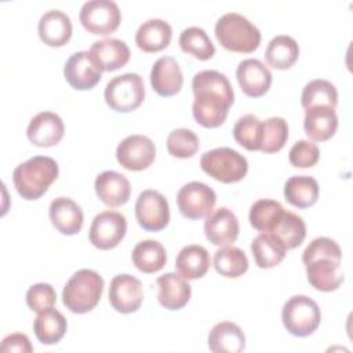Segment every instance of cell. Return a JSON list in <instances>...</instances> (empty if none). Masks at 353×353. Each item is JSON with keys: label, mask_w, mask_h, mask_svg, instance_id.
<instances>
[{"label": "cell", "mask_w": 353, "mask_h": 353, "mask_svg": "<svg viewBox=\"0 0 353 353\" xmlns=\"http://www.w3.org/2000/svg\"><path fill=\"white\" fill-rule=\"evenodd\" d=\"M192 90L194 101L192 113L194 120L205 128H216L228 117L234 102V92L229 79L218 70H201L193 76Z\"/></svg>", "instance_id": "6da1fadb"}, {"label": "cell", "mask_w": 353, "mask_h": 353, "mask_svg": "<svg viewBox=\"0 0 353 353\" xmlns=\"http://www.w3.org/2000/svg\"><path fill=\"white\" fill-rule=\"evenodd\" d=\"M342 251L338 243L330 237H316L302 252L309 284L323 292H331L343 283L341 268Z\"/></svg>", "instance_id": "7a4b0ae2"}, {"label": "cell", "mask_w": 353, "mask_h": 353, "mask_svg": "<svg viewBox=\"0 0 353 353\" xmlns=\"http://www.w3.org/2000/svg\"><path fill=\"white\" fill-rule=\"evenodd\" d=\"M58 163L48 156H33L15 167L12 182L25 200L40 199L58 178Z\"/></svg>", "instance_id": "3957f363"}, {"label": "cell", "mask_w": 353, "mask_h": 353, "mask_svg": "<svg viewBox=\"0 0 353 353\" xmlns=\"http://www.w3.org/2000/svg\"><path fill=\"white\" fill-rule=\"evenodd\" d=\"M215 37L223 48L241 54L255 51L261 43L259 29L239 12H226L216 21Z\"/></svg>", "instance_id": "277c9868"}, {"label": "cell", "mask_w": 353, "mask_h": 353, "mask_svg": "<svg viewBox=\"0 0 353 353\" xmlns=\"http://www.w3.org/2000/svg\"><path fill=\"white\" fill-rule=\"evenodd\" d=\"M103 292V279L91 269L77 270L65 284L62 302L72 313L83 314L91 312Z\"/></svg>", "instance_id": "5b68a950"}, {"label": "cell", "mask_w": 353, "mask_h": 353, "mask_svg": "<svg viewBox=\"0 0 353 353\" xmlns=\"http://www.w3.org/2000/svg\"><path fill=\"white\" fill-rule=\"evenodd\" d=\"M200 165L207 175L223 183L239 182L248 171L247 159L232 148H216L205 152L200 159Z\"/></svg>", "instance_id": "8992f818"}, {"label": "cell", "mask_w": 353, "mask_h": 353, "mask_svg": "<svg viewBox=\"0 0 353 353\" xmlns=\"http://www.w3.org/2000/svg\"><path fill=\"white\" fill-rule=\"evenodd\" d=\"M281 320L285 330L294 336L312 335L321 321L319 305L306 295H294L283 306Z\"/></svg>", "instance_id": "52a82bcc"}, {"label": "cell", "mask_w": 353, "mask_h": 353, "mask_svg": "<svg viewBox=\"0 0 353 353\" xmlns=\"http://www.w3.org/2000/svg\"><path fill=\"white\" fill-rule=\"evenodd\" d=\"M103 95L110 109L128 113L142 105L145 99V84L138 73H124L108 81Z\"/></svg>", "instance_id": "ba28073f"}, {"label": "cell", "mask_w": 353, "mask_h": 353, "mask_svg": "<svg viewBox=\"0 0 353 353\" xmlns=\"http://www.w3.org/2000/svg\"><path fill=\"white\" fill-rule=\"evenodd\" d=\"M79 18L90 33L108 36L119 28L121 12L113 0H90L81 6Z\"/></svg>", "instance_id": "9c48e42d"}, {"label": "cell", "mask_w": 353, "mask_h": 353, "mask_svg": "<svg viewBox=\"0 0 353 353\" xmlns=\"http://www.w3.org/2000/svg\"><path fill=\"white\" fill-rule=\"evenodd\" d=\"M216 194L204 182L192 181L183 185L176 194V204L181 214L188 219H200L212 212Z\"/></svg>", "instance_id": "30bf717a"}, {"label": "cell", "mask_w": 353, "mask_h": 353, "mask_svg": "<svg viewBox=\"0 0 353 353\" xmlns=\"http://www.w3.org/2000/svg\"><path fill=\"white\" fill-rule=\"evenodd\" d=\"M135 216L139 226L148 232H160L170 222V205L157 190H143L135 203Z\"/></svg>", "instance_id": "8fae6325"}, {"label": "cell", "mask_w": 353, "mask_h": 353, "mask_svg": "<svg viewBox=\"0 0 353 353\" xmlns=\"http://www.w3.org/2000/svg\"><path fill=\"white\" fill-rule=\"evenodd\" d=\"M127 232V221L121 212L102 211L92 219L88 239L99 250H112L119 245Z\"/></svg>", "instance_id": "7c38bea8"}, {"label": "cell", "mask_w": 353, "mask_h": 353, "mask_svg": "<svg viewBox=\"0 0 353 353\" xmlns=\"http://www.w3.org/2000/svg\"><path fill=\"white\" fill-rule=\"evenodd\" d=\"M116 157L119 164L125 170L142 171L154 161L156 148L150 138L134 134L117 145Z\"/></svg>", "instance_id": "4fadbf2b"}, {"label": "cell", "mask_w": 353, "mask_h": 353, "mask_svg": "<svg viewBox=\"0 0 353 353\" xmlns=\"http://www.w3.org/2000/svg\"><path fill=\"white\" fill-rule=\"evenodd\" d=\"M63 76L72 88L84 91L94 88L99 83L102 70L88 51H79L72 54L66 61Z\"/></svg>", "instance_id": "5bb4252c"}, {"label": "cell", "mask_w": 353, "mask_h": 353, "mask_svg": "<svg viewBox=\"0 0 353 353\" xmlns=\"http://www.w3.org/2000/svg\"><path fill=\"white\" fill-rule=\"evenodd\" d=\"M143 301L142 283L131 274H117L109 287V302L119 313L137 312Z\"/></svg>", "instance_id": "9a60e30c"}, {"label": "cell", "mask_w": 353, "mask_h": 353, "mask_svg": "<svg viewBox=\"0 0 353 353\" xmlns=\"http://www.w3.org/2000/svg\"><path fill=\"white\" fill-rule=\"evenodd\" d=\"M239 219L234 212L226 207H219L207 215L204 233L210 243L219 247L230 245L239 236Z\"/></svg>", "instance_id": "2e32d148"}, {"label": "cell", "mask_w": 353, "mask_h": 353, "mask_svg": "<svg viewBox=\"0 0 353 353\" xmlns=\"http://www.w3.org/2000/svg\"><path fill=\"white\" fill-rule=\"evenodd\" d=\"M236 77L241 91L251 98L265 95L272 84L270 70L256 58L241 61L236 69Z\"/></svg>", "instance_id": "e0dca14e"}, {"label": "cell", "mask_w": 353, "mask_h": 353, "mask_svg": "<svg viewBox=\"0 0 353 353\" xmlns=\"http://www.w3.org/2000/svg\"><path fill=\"white\" fill-rule=\"evenodd\" d=\"M65 132L62 119L54 112H40L26 128V135L30 143L39 148H50L59 143Z\"/></svg>", "instance_id": "ac0fdd59"}, {"label": "cell", "mask_w": 353, "mask_h": 353, "mask_svg": "<svg viewBox=\"0 0 353 353\" xmlns=\"http://www.w3.org/2000/svg\"><path fill=\"white\" fill-rule=\"evenodd\" d=\"M98 199L108 207H120L125 204L131 194V185L125 175L108 170L101 172L94 182Z\"/></svg>", "instance_id": "d6986e66"}, {"label": "cell", "mask_w": 353, "mask_h": 353, "mask_svg": "<svg viewBox=\"0 0 353 353\" xmlns=\"http://www.w3.org/2000/svg\"><path fill=\"white\" fill-rule=\"evenodd\" d=\"M152 88L160 97L176 95L183 84V74L172 57L159 58L150 70Z\"/></svg>", "instance_id": "ffe728a7"}, {"label": "cell", "mask_w": 353, "mask_h": 353, "mask_svg": "<svg viewBox=\"0 0 353 353\" xmlns=\"http://www.w3.org/2000/svg\"><path fill=\"white\" fill-rule=\"evenodd\" d=\"M88 52L102 72H114L130 61L128 46L114 37L94 41Z\"/></svg>", "instance_id": "44dd1931"}, {"label": "cell", "mask_w": 353, "mask_h": 353, "mask_svg": "<svg viewBox=\"0 0 353 353\" xmlns=\"http://www.w3.org/2000/svg\"><path fill=\"white\" fill-rule=\"evenodd\" d=\"M72 21L69 15L61 10H50L44 12L37 25L40 40L50 47L65 46L72 36Z\"/></svg>", "instance_id": "7402d4cb"}, {"label": "cell", "mask_w": 353, "mask_h": 353, "mask_svg": "<svg viewBox=\"0 0 353 353\" xmlns=\"http://www.w3.org/2000/svg\"><path fill=\"white\" fill-rule=\"evenodd\" d=\"M48 215L54 228L62 234L73 236L83 228L84 214L80 205L69 197H57L52 200Z\"/></svg>", "instance_id": "603a6c76"}, {"label": "cell", "mask_w": 353, "mask_h": 353, "mask_svg": "<svg viewBox=\"0 0 353 353\" xmlns=\"http://www.w3.org/2000/svg\"><path fill=\"white\" fill-rule=\"evenodd\" d=\"M159 287V303L168 310L182 309L190 299L192 287L179 273H165L156 280Z\"/></svg>", "instance_id": "cb8c5ba5"}, {"label": "cell", "mask_w": 353, "mask_h": 353, "mask_svg": "<svg viewBox=\"0 0 353 353\" xmlns=\"http://www.w3.org/2000/svg\"><path fill=\"white\" fill-rule=\"evenodd\" d=\"M306 135L316 142H323L334 137L338 128V116L330 106H313L306 109L303 119Z\"/></svg>", "instance_id": "d4e9b609"}, {"label": "cell", "mask_w": 353, "mask_h": 353, "mask_svg": "<svg viewBox=\"0 0 353 353\" xmlns=\"http://www.w3.org/2000/svg\"><path fill=\"white\" fill-rule=\"evenodd\" d=\"M171 37V25L164 19L152 18L138 28L135 33V43L145 52H157L168 47Z\"/></svg>", "instance_id": "484cf974"}, {"label": "cell", "mask_w": 353, "mask_h": 353, "mask_svg": "<svg viewBox=\"0 0 353 353\" xmlns=\"http://www.w3.org/2000/svg\"><path fill=\"white\" fill-rule=\"evenodd\" d=\"M208 347L214 353H240L245 347V335L237 324L222 321L211 328Z\"/></svg>", "instance_id": "4316f807"}, {"label": "cell", "mask_w": 353, "mask_h": 353, "mask_svg": "<svg viewBox=\"0 0 353 353\" xmlns=\"http://www.w3.org/2000/svg\"><path fill=\"white\" fill-rule=\"evenodd\" d=\"M210 254L208 251L199 244H190L183 247L175 259L176 272L188 279L196 280L203 277L210 269Z\"/></svg>", "instance_id": "83f0119b"}, {"label": "cell", "mask_w": 353, "mask_h": 353, "mask_svg": "<svg viewBox=\"0 0 353 353\" xmlns=\"http://www.w3.org/2000/svg\"><path fill=\"white\" fill-rule=\"evenodd\" d=\"M251 251L256 266L261 269H269L284 259L287 247L277 236L262 232L252 240Z\"/></svg>", "instance_id": "f1b7e54d"}, {"label": "cell", "mask_w": 353, "mask_h": 353, "mask_svg": "<svg viewBox=\"0 0 353 353\" xmlns=\"http://www.w3.org/2000/svg\"><path fill=\"white\" fill-rule=\"evenodd\" d=\"M66 328L68 323L65 316L54 307L39 313L33 321L34 335L43 345L58 343L63 338Z\"/></svg>", "instance_id": "f546056e"}, {"label": "cell", "mask_w": 353, "mask_h": 353, "mask_svg": "<svg viewBox=\"0 0 353 353\" xmlns=\"http://www.w3.org/2000/svg\"><path fill=\"white\" fill-rule=\"evenodd\" d=\"M299 57V46L296 40L288 34L274 36L265 51L266 62L279 70L290 69Z\"/></svg>", "instance_id": "4dcf8cb0"}, {"label": "cell", "mask_w": 353, "mask_h": 353, "mask_svg": "<svg viewBox=\"0 0 353 353\" xmlns=\"http://www.w3.org/2000/svg\"><path fill=\"white\" fill-rule=\"evenodd\" d=\"M319 183L313 176L295 175L287 179L284 185L285 200L298 208H307L319 199Z\"/></svg>", "instance_id": "1f68e13d"}, {"label": "cell", "mask_w": 353, "mask_h": 353, "mask_svg": "<svg viewBox=\"0 0 353 353\" xmlns=\"http://www.w3.org/2000/svg\"><path fill=\"white\" fill-rule=\"evenodd\" d=\"M132 263L143 273H156L161 270L167 262V254L163 244L157 240L139 241L131 254Z\"/></svg>", "instance_id": "d6a6232c"}, {"label": "cell", "mask_w": 353, "mask_h": 353, "mask_svg": "<svg viewBox=\"0 0 353 353\" xmlns=\"http://www.w3.org/2000/svg\"><path fill=\"white\" fill-rule=\"evenodd\" d=\"M285 210L272 199H259L250 208V223L259 232L270 233L283 218Z\"/></svg>", "instance_id": "836d02e7"}, {"label": "cell", "mask_w": 353, "mask_h": 353, "mask_svg": "<svg viewBox=\"0 0 353 353\" xmlns=\"http://www.w3.org/2000/svg\"><path fill=\"white\" fill-rule=\"evenodd\" d=\"M215 270L228 279H237L248 269V259L243 250L237 247H222L214 254Z\"/></svg>", "instance_id": "e575fe53"}, {"label": "cell", "mask_w": 353, "mask_h": 353, "mask_svg": "<svg viewBox=\"0 0 353 353\" xmlns=\"http://www.w3.org/2000/svg\"><path fill=\"white\" fill-rule=\"evenodd\" d=\"M301 102L305 110L313 106H330L335 109L338 103V91L331 81L314 79L303 87Z\"/></svg>", "instance_id": "d590c367"}, {"label": "cell", "mask_w": 353, "mask_h": 353, "mask_svg": "<svg viewBox=\"0 0 353 353\" xmlns=\"http://www.w3.org/2000/svg\"><path fill=\"white\" fill-rule=\"evenodd\" d=\"M179 47L183 52L193 55L200 61H207L215 54V47L205 33L199 26H189L179 36Z\"/></svg>", "instance_id": "8d00e7d4"}, {"label": "cell", "mask_w": 353, "mask_h": 353, "mask_svg": "<svg viewBox=\"0 0 353 353\" xmlns=\"http://www.w3.org/2000/svg\"><path fill=\"white\" fill-rule=\"evenodd\" d=\"M270 233L277 236L284 243L287 250H291L299 247L303 243L306 237V225L299 215L291 211H285L280 222Z\"/></svg>", "instance_id": "74e56055"}, {"label": "cell", "mask_w": 353, "mask_h": 353, "mask_svg": "<svg viewBox=\"0 0 353 353\" xmlns=\"http://www.w3.org/2000/svg\"><path fill=\"white\" fill-rule=\"evenodd\" d=\"M233 137L236 142L247 150H259L262 141V121L251 113L241 116L233 127Z\"/></svg>", "instance_id": "f35d334b"}, {"label": "cell", "mask_w": 353, "mask_h": 353, "mask_svg": "<svg viewBox=\"0 0 353 353\" xmlns=\"http://www.w3.org/2000/svg\"><path fill=\"white\" fill-rule=\"evenodd\" d=\"M288 139V124L283 117H269L262 121L261 152L276 153L281 150Z\"/></svg>", "instance_id": "ab89813d"}, {"label": "cell", "mask_w": 353, "mask_h": 353, "mask_svg": "<svg viewBox=\"0 0 353 353\" xmlns=\"http://www.w3.org/2000/svg\"><path fill=\"white\" fill-rule=\"evenodd\" d=\"M200 148L197 135L188 128L172 130L167 137V150L178 159L193 157Z\"/></svg>", "instance_id": "60d3db41"}, {"label": "cell", "mask_w": 353, "mask_h": 353, "mask_svg": "<svg viewBox=\"0 0 353 353\" xmlns=\"http://www.w3.org/2000/svg\"><path fill=\"white\" fill-rule=\"evenodd\" d=\"M55 302H57V292L51 284L37 283L29 287L26 292V303L36 313H41L52 307Z\"/></svg>", "instance_id": "b9f144b4"}, {"label": "cell", "mask_w": 353, "mask_h": 353, "mask_svg": "<svg viewBox=\"0 0 353 353\" xmlns=\"http://www.w3.org/2000/svg\"><path fill=\"white\" fill-rule=\"evenodd\" d=\"M320 159V150L316 143L301 139L292 145L288 153V160L291 165L296 168H309L313 167Z\"/></svg>", "instance_id": "7bdbcfd3"}, {"label": "cell", "mask_w": 353, "mask_h": 353, "mask_svg": "<svg viewBox=\"0 0 353 353\" xmlns=\"http://www.w3.org/2000/svg\"><path fill=\"white\" fill-rule=\"evenodd\" d=\"M33 350V346L29 341V338L25 334L21 332H14L7 335L3 341H1V346H0V352L1 353H12V352H18V353H30Z\"/></svg>", "instance_id": "ee69618b"}]
</instances>
